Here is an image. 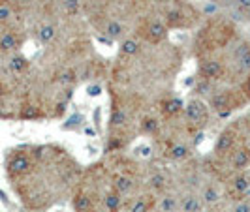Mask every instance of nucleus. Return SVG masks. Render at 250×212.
<instances>
[{
	"instance_id": "obj_1",
	"label": "nucleus",
	"mask_w": 250,
	"mask_h": 212,
	"mask_svg": "<svg viewBox=\"0 0 250 212\" xmlns=\"http://www.w3.org/2000/svg\"><path fill=\"white\" fill-rule=\"evenodd\" d=\"M231 36H233V26H231V23L220 19V21H211L207 28H203V32H201V36H200V41L203 39V43L207 45L205 49L211 51V49H216V47L226 45V43L231 39Z\"/></svg>"
},
{
	"instance_id": "obj_2",
	"label": "nucleus",
	"mask_w": 250,
	"mask_h": 212,
	"mask_svg": "<svg viewBox=\"0 0 250 212\" xmlns=\"http://www.w3.org/2000/svg\"><path fill=\"white\" fill-rule=\"evenodd\" d=\"M247 98L243 96V92H235V90H224V92H218L214 94L211 103L216 111L220 113L222 116L229 115L233 109H239L241 105H245Z\"/></svg>"
},
{
	"instance_id": "obj_3",
	"label": "nucleus",
	"mask_w": 250,
	"mask_h": 212,
	"mask_svg": "<svg viewBox=\"0 0 250 212\" xmlns=\"http://www.w3.org/2000/svg\"><path fill=\"white\" fill-rule=\"evenodd\" d=\"M224 64L220 60H213V58H203L200 62V75L207 81H214L220 79L224 75Z\"/></svg>"
},
{
	"instance_id": "obj_4",
	"label": "nucleus",
	"mask_w": 250,
	"mask_h": 212,
	"mask_svg": "<svg viewBox=\"0 0 250 212\" xmlns=\"http://www.w3.org/2000/svg\"><path fill=\"white\" fill-rule=\"evenodd\" d=\"M233 145H235V130L233 128H228V130H224L218 135V141L214 145L216 156H228L233 150Z\"/></svg>"
},
{
	"instance_id": "obj_5",
	"label": "nucleus",
	"mask_w": 250,
	"mask_h": 212,
	"mask_svg": "<svg viewBox=\"0 0 250 212\" xmlns=\"http://www.w3.org/2000/svg\"><path fill=\"white\" fill-rule=\"evenodd\" d=\"M30 167H32V162L26 154H13L8 162V173L13 176H21L28 173Z\"/></svg>"
},
{
	"instance_id": "obj_6",
	"label": "nucleus",
	"mask_w": 250,
	"mask_h": 212,
	"mask_svg": "<svg viewBox=\"0 0 250 212\" xmlns=\"http://www.w3.org/2000/svg\"><path fill=\"white\" fill-rule=\"evenodd\" d=\"M187 116H188V120H192V122H196V124H200V126L207 124V107H205V103L200 100L188 101Z\"/></svg>"
},
{
	"instance_id": "obj_7",
	"label": "nucleus",
	"mask_w": 250,
	"mask_h": 212,
	"mask_svg": "<svg viewBox=\"0 0 250 212\" xmlns=\"http://www.w3.org/2000/svg\"><path fill=\"white\" fill-rule=\"evenodd\" d=\"M150 43H160L164 38L167 36V26L162 25L160 21H150L149 25L145 26V32H139Z\"/></svg>"
},
{
	"instance_id": "obj_8",
	"label": "nucleus",
	"mask_w": 250,
	"mask_h": 212,
	"mask_svg": "<svg viewBox=\"0 0 250 212\" xmlns=\"http://www.w3.org/2000/svg\"><path fill=\"white\" fill-rule=\"evenodd\" d=\"M187 6H177L173 8L171 12L167 13V25L171 28H181V26H187L190 25L192 21L188 19V13H187Z\"/></svg>"
},
{
	"instance_id": "obj_9",
	"label": "nucleus",
	"mask_w": 250,
	"mask_h": 212,
	"mask_svg": "<svg viewBox=\"0 0 250 212\" xmlns=\"http://www.w3.org/2000/svg\"><path fill=\"white\" fill-rule=\"evenodd\" d=\"M250 165V150L249 149H235L231 150V167L243 171Z\"/></svg>"
},
{
	"instance_id": "obj_10",
	"label": "nucleus",
	"mask_w": 250,
	"mask_h": 212,
	"mask_svg": "<svg viewBox=\"0 0 250 212\" xmlns=\"http://www.w3.org/2000/svg\"><path fill=\"white\" fill-rule=\"evenodd\" d=\"M19 47V38L13 32H6L0 38V51H13Z\"/></svg>"
},
{
	"instance_id": "obj_11",
	"label": "nucleus",
	"mask_w": 250,
	"mask_h": 212,
	"mask_svg": "<svg viewBox=\"0 0 250 212\" xmlns=\"http://www.w3.org/2000/svg\"><path fill=\"white\" fill-rule=\"evenodd\" d=\"M231 188L237 192L239 195H245V193H247V190L250 188V178H249V176H245V175L237 176V178H233Z\"/></svg>"
},
{
	"instance_id": "obj_12",
	"label": "nucleus",
	"mask_w": 250,
	"mask_h": 212,
	"mask_svg": "<svg viewBox=\"0 0 250 212\" xmlns=\"http://www.w3.org/2000/svg\"><path fill=\"white\" fill-rule=\"evenodd\" d=\"M105 207H107L109 212H117L121 209V195H119L117 192L107 193V197H105Z\"/></svg>"
},
{
	"instance_id": "obj_13",
	"label": "nucleus",
	"mask_w": 250,
	"mask_h": 212,
	"mask_svg": "<svg viewBox=\"0 0 250 212\" xmlns=\"http://www.w3.org/2000/svg\"><path fill=\"white\" fill-rule=\"evenodd\" d=\"M130 188H132V180L126 178V176H121V178L115 180V192H117V193H125Z\"/></svg>"
},
{
	"instance_id": "obj_14",
	"label": "nucleus",
	"mask_w": 250,
	"mask_h": 212,
	"mask_svg": "<svg viewBox=\"0 0 250 212\" xmlns=\"http://www.w3.org/2000/svg\"><path fill=\"white\" fill-rule=\"evenodd\" d=\"M88 209H90V199H88L87 195H79V197L75 199V211L87 212Z\"/></svg>"
},
{
	"instance_id": "obj_15",
	"label": "nucleus",
	"mask_w": 250,
	"mask_h": 212,
	"mask_svg": "<svg viewBox=\"0 0 250 212\" xmlns=\"http://www.w3.org/2000/svg\"><path fill=\"white\" fill-rule=\"evenodd\" d=\"M111 122H113V126H123L126 122V113L123 111V109H113Z\"/></svg>"
},
{
	"instance_id": "obj_16",
	"label": "nucleus",
	"mask_w": 250,
	"mask_h": 212,
	"mask_svg": "<svg viewBox=\"0 0 250 212\" xmlns=\"http://www.w3.org/2000/svg\"><path fill=\"white\" fill-rule=\"evenodd\" d=\"M179 109H181V101L179 100H169L164 103V113L166 115H175Z\"/></svg>"
},
{
	"instance_id": "obj_17",
	"label": "nucleus",
	"mask_w": 250,
	"mask_h": 212,
	"mask_svg": "<svg viewBox=\"0 0 250 212\" xmlns=\"http://www.w3.org/2000/svg\"><path fill=\"white\" fill-rule=\"evenodd\" d=\"M10 66H12L13 72H23V70H26L28 62H26V58H23V57H15L12 62H10Z\"/></svg>"
},
{
	"instance_id": "obj_18",
	"label": "nucleus",
	"mask_w": 250,
	"mask_h": 212,
	"mask_svg": "<svg viewBox=\"0 0 250 212\" xmlns=\"http://www.w3.org/2000/svg\"><path fill=\"white\" fill-rule=\"evenodd\" d=\"M177 207V203L173 197H164L162 201H160V211L162 212H173Z\"/></svg>"
},
{
	"instance_id": "obj_19",
	"label": "nucleus",
	"mask_w": 250,
	"mask_h": 212,
	"mask_svg": "<svg viewBox=\"0 0 250 212\" xmlns=\"http://www.w3.org/2000/svg\"><path fill=\"white\" fill-rule=\"evenodd\" d=\"M138 41H134V39H128L123 43V53L125 55H134V53H138Z\"/></svg>"
},
{
	"instance_id": "obj_20",
	"label": "nucleus",
	"mask_w": 250,
	"mask_h": 212,
	"mask_svg": "<svg viewBox=\"0 0 250 212\" xmlns=\"http://www.w3.org/2000/svg\"><path fill=\"white\" fill-rule=\"evenodd\" d=\"M36 116H40V111L34 105H26L25 109L21 111V118H36Z\"/></svg>"
},
{
	"instance_id": "obj_21",
	"label": "nucleus",
	"mask_w": 250,
	"mask_h": 212,
	"mask_svg": "<svg viewBox=\"0 0 250 212\" xmlns=\"http://www.w3.org/2000/svg\"><path fill=\"white\" fill-rule=\"evenodd\" d=\"M185 212H200V201L196 197H190L185 201Z\"/></svg>"
},
{
	"instance_id": "obj_22",
	"label": "nucleus",
	"mask_w": 250,
	"mask_h": 212,
	"mask_svg": "<svg viewBox=\"0 0 250 212\" xmlns=\"http://www.w3.org/2000/svg\"><path fill=\"white\" fill-rule=\"evenodd\" d=\"M130 212H149V203H147L145 199H138L134 205H132Z\"/></svg>"
},
{
	"instance_id": "obj_23",
	"label": "nucleus",
	"mask_w": 250,
	"mask_h": 212,
	"mask_svg": "<svg viewBox=\"0 0 250 212\" xmlns=\"http://www.w3.org/2000/svg\"><path fill=\"white\" fill-rule=\"evenodd\" d=\"M53 36H55V28H53V26H43V28L40 30V38H42L43 41H49Z\"/></svg>"
},
{
	"instance_id": "obj_24",
	"label": "nucleus",
	"mask_w": 250,
	"mask_h": 212,
	"mask_svg": "<svg viewBox=\"0 0 250 212\" xmlns=\"http://www.w3.org/2000/svg\"><path fill=\"white\" fill-rule=\"evenodd\" d=\"M187 154H188V150L187 147H173V150H171V156L175 158V160H181V158H187Z\"/></svg>"
},
{
	"instance_id": "obj_25",
	"label": "nucleus",
	"mask_w": 250,
	"mask_h": 212,
	"mask_svg": "<svg viewBox=\"0 0 250 212\" xmlns=\"http://www.w3.org/2000/svg\"><path fill=\"white\" fill-rule=\"evenodd\" d=\"M241 92H243V96H245L247 100H250V74H249V77L243 81V85H241Z\"/></svg>"
},
{
	"instance_id": "obj_26",
	"label": "nucleus",
	"mask_w": 250,
	"mask_h": 212,
	"mask_svg": "<svg viewBox=\"0 0 250 212\" xmlns=\"http://www.w3.org/2000/svg\"><path fill=\"white\" fill-rule=\"evenodd\" d=\"M216 199H218V193H216V190H213V188L205 190V201H207V203H214Z\"/></svg>"
},
{
	"instance_id": "obj_27",
	"label": "nucleus",
	"mask_w": 250,
	"mask_h": 212,
	"mask_svg": "<svg viewBox=\"0 0 250 212\" xmlns=\"http://www.w3.org/2000/svg\"><path fill=\"white\" fill-rule=\"evenodd\" d=\"M154 128H156V120H152V118L143 120V130H145V132H152Z\"/></svg>"
},
{
	"instance_id": "obj_28",
	"label": "nucleus",
	"mask_w": 250,
	"mask_h": 212,
	"mask_svg": "<svg viewBox=\"0 0 250 212\" xmlns=\"http://www.w3.org/2000/svg\"><path fill=\"white\" fill-rule=\"evenodd\" d=\"M237 4L245 10L247 13H250V0H237Z\"/></svg>"
},
{
	"instance_id": "obj_29",
	"label": "nucleus",
	"mask_w": 250,
	"mask_h": 212,
	"mask_svg": "<svg viewBox=\"0 0 250 212\" xmlns=\"http://www.w3.org/2000/svg\"><path fill=\"white\" fill-rule=\"evenodd\" d=\"M233 212H250V205H247V203H241V205H237L235 207V211Z\"/></svg>"
},
{
	"instance_id": "obj_30",
	"label": "nucleus",
	"mask_w": 250,
	"mask_h": 212,
	"mask_svg": "<svg viewBox=\"0 0 250 212\" xmlns=\"http://www.w3.org/2000/svg\"><path fill=\"white\" fill-rule=\"evenodd\" d=\"M109 34H111V36H119V34H121V26L109 25Z\"/></svg>"
},
{
	"instance_id": "obj_31",
	"label": "nucleus",
	"mask_w": 250,
	"mask_h": 212,
	"mask_svg": "<svg viewBox=\"0 0 250 212\" xmlns=\"http://www.w3.org/2000/svg\"><path fill=\"white\" fill-rule=\"evenodd\" d=\"M10 17V10H6V8H0V21H6Z\"/></svg>"
},
{
	"instance_id": "obj_32",
	"label": "nucleus",
	"mask_w": 250,
	"mask_h": 212,
	"mask_svg": "<svg viewBox=\"0 0 250 212\" xmlns=\"http://www.w3.org/2000/svg\"><path fill=\"white\" fill-rule=\"evenodd\" d=\"M98 92H100V88H98V87H92V88H90V94H92V96H96Z\"/></svg>"
},
{
	"instance_id": "obj_33",
	"label": "nucleus",
	"mask_w": 250,
	"mask_h": 212,
	"mask_svg": "<svg viewBox=\"0 0 250 212\" xmlns=\"http://www.w3.org/2000/svg\"><path fill=\"white\" fill-rule=\"evenodd\" d=\"M4 96V88H2V85H0V98Z\"/></svg>"
}]
</instances>
